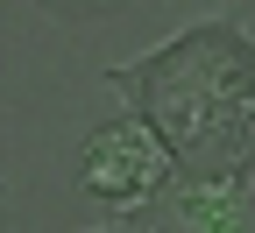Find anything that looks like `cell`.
<instances>
[{
    "label": "cell",
    "instance_id": "cell-1",
    "mask_svg": "<svg viewBox=\"0 0 255 233\" xmlns=\"http://www.w3.org/2000/svg\"><path fill=\"white\" fill-rule=\"evenodd\" d=\"M121 106L156 127L184 191H255V36L241 21H191L135 64H114Z\"/></svg>",
    "mask_w": 255,
    "mask_h": 233
},
{
    "label": "cell",
    "instance_id": "cell-2",
    "mask_svg": "<svg viewBox=\"0 0 255 233\" xmlns=\"http://www.w3.org/2000/svg\"><path fill=\"white\" fill-rule=\"evenodd\" d=\"M78 191L92 198V205H114V212H156L163 198L184 191L170 149L156 142V127L121 113V120H100L92 135L78 142Z\"/></svg>",
    "mask_w": 255,
    "mask_h": 233
},
{
    "label": "cell",
    "instance_id": "cell-3",
    "mask_svg": "<svg viewBox=\"0 0 255 233\" xmlns=\"http://www.w3.org/2000/svg\"><path fill=\"white\" fill-rule=\"evenodd\" d=\"M135 219H149V226H184V233H241V198L234 191H177V198H163L156 212H135Z\"/></svg>",
    "mask_w": 255,
    "mask_h": 233
},
{
    "label": "cell",
    "instance_id": "cell-4",
    "mask_svg": "<svg viewBox=\"0 0 255 233\" xmlns=\"http://www.w3.org/2000/svg\"><path fill=\"white\" fill-rule=\"evenodd\" d=\"M36 7H50L57 21H107V14H128L135 0H36Z\"/></svg>",
    "mask_w": 255,
    "mask_h": 233
},
{
    "label": "cell",
    "instance_id": "cell-5",
    "mask_svg": "<svg viewBox=\"0 0 255 233\" xmlns=\"http://www.w3.org/2000/svg\"><path fill=\"white\" fill-rule=\"evenodd\" d=\"M100 233H156L149 219H121V226H100Z\"/></svg>",
    "mask_w": 255,
    "mask_h": 233
}]
</instances>
